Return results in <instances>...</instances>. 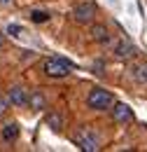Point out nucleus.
<instances>
[{
	"label": "nucleus",
	"mask_w": 147,
	"mask_h": 152,
	"mask_svg": "<svg viewBox=\"0 0 147 152\" xmlns=\"http://www.w3.org/2000/svg\"><path fill=\"white\" fill-rule=\"evenodd\" d=\"M98 14V7L93 0H79L77 5L73 7V19L77 23H91Z\"/></svg>",
	"instance_id": "obj_3"
},
{
	"label": "nucleus",
	"mask_w": 147,
	"mask_h": 152,
	"mask_svg": "<svg viewBox=\"0 0 147 152\" xmlns=\"http://www.w3.org/2000/svg\"><path fill=\"white\" fill-rule=\"evenodd\" d=\"M31 21H35V23H44V21H49V14L42 12V10H35V12H31Z\"/></svg>",
	"instance_id": "obj_13"
},
{
	"label": "nucleus",
	"mask_w": 147,
	"mask_h": 152,
	"mask_svg": "<svg viewBox=\"0 0 147 152\" xmlns=\"http://www.w3.org/2000/svg\"><path fill=\"white\" fill-rule=\"evenodd\" d=\"M91 38L98 42V45H108L110 42V31L105 23H93L91 26Z\"/></svg>",
	"instance_id": "obj_8"
},
{
	"label": "nucleus",
	"mask_w": 147,
	"mask_h": 152,
	"mask_svg": "<svg viewBox=\"0 0 147 152\" xmlns=\"http://www.w3.org/2000/svg\"><path fill=\"white\" fill-rule=\"evenodd\" d=\"M2 45H5V38H2V35H0V47H2Z\"/></svg>",
	"instance_id": "obj_16"
},
{
	"label": "nucleus",
	"mask_w": 147,
	"mask_h": 152,
	"mask_svg": "<svg viewBox=\"0 0 147 152\" xmlns=\"http://www.w3.org/2000/svg\"><path fill=\"white\" fill-rule=\"evenodd\" d=\"M47 124H49L54 131H61V129H63V117L58 113H49L47 115Z\"/></svg>",
	"instance_id": "obj_12"
},
{
	"label": "nucleus",
	"mask_w": 147,
	"mask_h": 152,
	"mask_svg": "<svg viewBox=\"0 0 147 152\" xmlns=\"http://www.w3.org/2000/svg\"><path fill=\"white\" fill-rule=\"evenodd\" d=\"M28 105H31L33 110H44V108H47V98L40 94V91H33V94L28 96Z\"/></svg>",
	"instance_id": "obj_11"
},
{
	"label": "nucleus",
	"mask_w": 147,
	"mask_h": 152,
	"mask_svg": "<svg viewBox=\"0 0 147 152\" xmlns=\"http://www.w3.org/2000/svg\"><path fill=\"white\" fill-rule=\"evenodd\" d=\"M87 105H89L91 110H112V105H114V96H112L108 89L96 87V89H91L89 96H87Z\"/></svg>",
	"instance_id": "obj_2"
},
{
	"label": "nucleus",
	"mask_w": 147,
	"mask_h": 152,
	"mask_svg": "<svg viewBox=\"0 0 147 152\" xmlns=\"http://www.w3.org/2000/svg\"><path fill=\"white\" fill-rule=\"evenodd\" d=\"M17 138H19V124L17 122H7L2 126V140L5 143H14Z\"/></svg>",
	"instance_id": "obj_10"
},
{
	"label": "nucleus",
	"mask_w": 147,
	"mask_h": 152,
	"mask_svg": "<svg viewBox=\"0 0 147 152\" xmlns=\"http://www.w3.org/2000/svg\"><path fill=\"white\" fill-rule=\"evenodd\" d=\"M112 119L117 124H129V122H133V110L126 103H114L112 105Z\"/></svg>",
	"instance_id": "obj_6"
},
{
	"label": "nucleus",
	"mask_w": 147,
	"mask_h": 152,
	"mask_svg": "<svg viewBox=\"0 0 147 152\" xmlns=\"http://www.w3.org/2000/svg\"><path fill=\"white\" fill-rule=\"evenodd\" d=\"M7 33L9 35H21V28L19 26H7Z\"/></svg>",
	"instance_id": "obj_15"
},
{
	"label": "nucleus",
	"mask_w": 147,
	"mask_h": 152,
	"mask_svg": "<svg viewBox=\"0 0 147 152\" xmlns=\"http://www.w3.org/2000/svg\"><path fill=\"white\" fill-rule=\"evenodd\" d=\"M7 108H9V101H7V98H2V96H0V117H2V115L7 113Z\"/></svg>",
	"instance_id": "obj_14"
},
{
	"label": "nucleus",
	"mask_w": 147,
	"mask_h": 152,
	"mask_svg": "<svg viewBox=\"0 0 147 152\" xmlns=\"http://www.w3.org/2000/svg\"><path fill=\"white\" fill-rule=\"evenodd\" d=\"M42 70H44V75H49V77H68L73 73V63L61 58V56H49V58H44Z\"/></svg>",
	"instance_id": "obj_1"
},
{
	"label": "nucleus",
	"mask_w": 147,
	"mask_h": 152,
	"mask_svg": "<svg viewBox=\"0 0 147 152\" xmlns=\"http://www.w3.org/2000/svg\"><path fill=\"white\" fill-rule=\"evenodd\" d=\"M131 77H133V82H138V84H147V63H135V66H131Z\"/></svg>",
	"instance_id": "obj_9"
},
{
	"label": "nucleus",
	"mask_w": 147,
	"mask_h": 152,
	"mask_svg": "<svg viewBox=\"0 0 147 152\" xmlns=\"http://www.w3.org/2000/svg\"><path fill=\"white\" fill-rule=\"evenodd\" d=\"M73 140H75V145H77L79 150H84V152L100 150V140H98V136H96L93 131H89V129H79V131L73 136Z\"/></svg>",
	"instance_id": "obj_4"
},
{
	"label": "nucleus",
	"mask_w": 147,
	"mask_h": 152,
	"mask_svg": "<svg viewBox=\"0 0 147 152\" xmlns=\"http://www.w3.org/2000/svg\"><path fill=\"white\" fill-rule=\"evenodd\" d=\"M7 101L9 105H28V91L23 87H12L7 91Z\"/></svg>",
	"instance_id": "obj_7"
},
{
	"label": "nucleus",
	"mask_w": 147,
	"mask_h": 152,
	"mask_svg": "<svg viewBox=\"0 0 147 152\" xmlns=\"http://www.w3.org/2000/svg\"><path fill=\"white\" fill-rule=\"evenodd\" d=\"M0 2H9V0H0Z\"/></svg>",
	"instance_id": "obj_17"
},
{
	"label": "nucleus",
	"mask_w": 147,
	"mask_h": 152,
	"mask_svg": "<svg viewBox=\"0 0 147 152\" xmlns=\"http://www.w3.org/2000/svg\"><path fill=\"white\" fill-rule=\"evenodd\" d=\"M138 54V49H135V45L133 42H129V40H119L117 45H114V56L122 58V61H129V58H133Z\"/></svg>",
	"instance_id": "obj_5"
}]
</instances>
